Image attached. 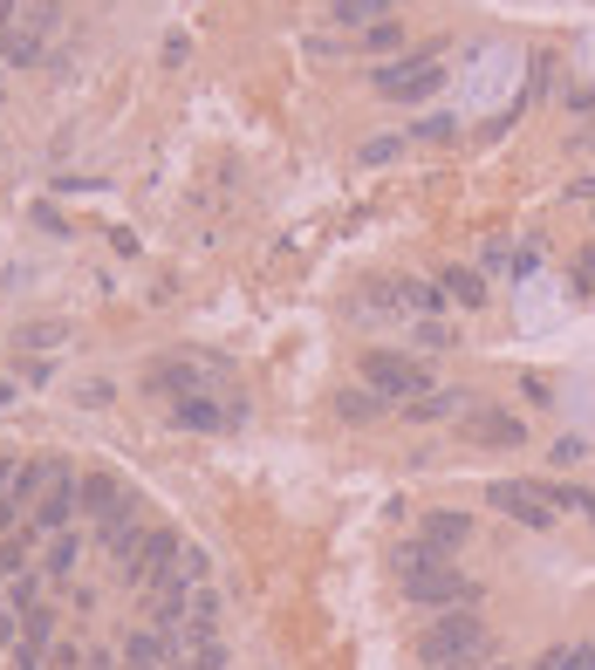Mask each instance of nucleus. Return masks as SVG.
<instances>
[{"label": "nucleus", "mask_w": 595, "mask_h": 670, "mask_svg": "<svg viewBox=\"0 0 595 670\" xmlns=\"http://www.w3.org/2000/svg\"><path fill=\"white\" fill-rule=\"evenodd\" d=\"M370 83H377L383 103H425V96L445 89V62L438 56H397V62H377Z\"/></svg>", "instance_id": "5"}, {"label": "nucleus", "mask_w": 595, "mask_h": 670, "mask_svg": "<svg viewBox=\"0 0 595 670\" xmlns=\"http://www.w3.org/2000/svg\"><path fill=\"white\" fill-rule=\"evenodd\" d=\"M418 349H425V356H445V349H452V328H445V315H438V322H418Z\"/></svg>", "instance_id": "30"}, {"label": "nucleus", "mask_w": 595, "mask_h": 670, "mask_svg": "<svg viewBox=\"0 0 595 670\" xmlns=\"http://www.w3.org/2000/svg\"><path fill=\"white\" fill-rule=\"evenodd\" d=\"M14 670H41V650H28V643H21V650H14Z\"/></svg>", "instance_id": "40"}, {"label": "nucleus", "mask_w": 595, "mask_h": 670, "mask_svg": "<svg viewBox=\"0 0 595 670\" xmlns=\"http://www.w3.org/2000/svg\"><path fill=\"white\" fill-rule=\"evenodd\" d=\"M14 14H21V8H14V0H0V35H8V28H14Z\"/></svg>", "instance_id": "42"}, {"label": "nucleus", "mask_w": 595, "mask_h": 670, "mask_svg": "<svg viewBox=\"0 0 595 670\" xmlns=\"http://www.w3.org/2000/svg\"><path fill=\"white\" fill-rule=\"evenodd\" d=\"M534 267H540V247H534V240H521V247H513V280H527Z\"/></svg>", "instance_id": "36"}, {"label": "nucleus", "mask_w": 595, "mask_h": 670, "mask_svg": "<svg viewBox=\"0 0 595 670\" xmlns=\"http://www.w3.org/2000/svg\"><path fill=\"white\" fill-rule=\"evenodd\" d=\"M431 561H445V554H431L425 540H397V554H391V569H397V582L404 575H418V569H431Z\"/></svg>", "instance_id": "24"}, {"label": "nucleus", "mask_w": 595, "mask_h": 670, "mask_svg": "<svg viewBox=\"0 0 595 670\" xmlns=\"http://www.w3.org/2000/svg\"><path fill=\"white\" fill-rule=\"evenodd\" d=\"M62 335H69L62 322H28V328H21V335H14V343H21V349H56V343H62Z\"/></svg>", "instance_id": "27"}, {"label": "nucleus", "mask_w": 595, "mask_h": 670, "mask_svg": "<svg viewBox=\"0 0 595 670\" xmlns=\"http://www.w3.org/2000/svg\"><path fill=\"white\" fill-rule=\"evenodd\" d=\"M459 431L473 438V445H486V452H521V445H527V424L513 418V410H500V404L465 410V418H459Z\"/></svg>", "instance_id": "10"}, {"label": "nucleus", "mask_w": 595, "mask_h": 670, "mask_svg": "<svg viewBox=\"0 0 595 670\" xmlns=\"http://www.w3.org/2000/svg\"><path fill=\"white\" fill-rule=\"evenodd\" d=\"M479 274H513V240H479Z\"/></svg>", "instance_id": "25"}, {"label": "nucleus", "mask_w": 595, "mask_h": 670, "mask_svg": "<svg viewBox=\"0 0 595 670\" xmlns=\"http://www.w3.org/2000/svg\"><path fill=\"white\" fill-rule=\"evenodd\" d=\"M473 657H486V615L479 609H445V615L425 623V636H418L425 670H452V663H473Z\"/></svg>", "instance_id": "1"}, {"label": "nucleus", "mask_w": 595, "mask_h": 670, "mask_svg": "<svg viewBox=\"0 0 595 670\" xmlns=\"http://www.w3.org/2000/svg\"><path fill=\"white\" fill-rule=\"evenodd\" d=\"M178 663V643L165 630H131L123 636V670H171Z\"/></svg>", "instance_id": "13"}, {"label": "nucleus", "mask_w": 595, "mask_h": 670, "mask_svg": "<svg viewBox=\"0 0 595 670\" xmlns=\"http://www.w3.org/2000/svg\"><path fill=\"white\" fill-rule=\"evenodd\" d=\"M418 540L431 554H459L465 540H473V513H459V506H431L425 521H418Z\"/></svg>", "instance_id": "12"}, {"label": "nucleus", "mask_w": 595, "mask_h": 670, "mask_svg": "<svg viewBox=\"0 0 595 670\" xmlns=\"http://www.w3.org/2000/svg\"><path fill=\"white\" fill-rule=\"evenodd\" d=\"M377 315L438 322V315H445V288H438V280H418V274H404V280H383V288H377Z\"/></svg>", "instance_id": "7"}, {"label": "nucleus", "mask_w": 595, "mask_h": 670, "mask_svg": "<svg viewBox=\"0 0 595 670\" xmlns=\"http://www.w3.org/2000/svg\"><path fill=\"white\" fill-rule=\"evenodd\" d=\"M397 0H329V21H343V28H377V21H391Z\"/></svg>", "instance_id": "22"}, {"label": "nucleus", "mask_w": 595, "mask_h": 670, "mask_svg": "<svg viewBox=\"0 0 595 670\" xmlns=\"http://www.w3.org/2000/svg\"><path fill=\"white\" fill-rule=\"evenodd\" d=\"M364 41H370V56H397L404 28H397V21H377V28H364Z\"/></svg>", "instance_id": "28"}, {"label": "nucleus", "mask_w": 595, "mask_h": 670, "mask_svg": "<svg viewBox=\"0 0 595 670\" xmlns=\"http://www.w3.org/2000/svg\"><path fill=\"white\" fill-rule=\"evenodd\" d=\"M0 650H21V609L0 602Z\"/></svg>", "instance_id": "34"}, {"label": "nucleus", "mask_w": 595, "mask_h": 670, "mask_svg": "<svg viewBox=\"0 0 595 670\" xmlns=\"http://www.w3.org/2000/svg\"><path fill=\"white\" fill-rule=\"evenodd\" d=\"M75 521H83V472H75L69 458H48V486H41V500L28 513V534L35 540H56Z\"/></svg>", "instance_id": "3"}, {"label": "nucleus", "mask_w": 595, "mask_h": 670, "mask_svg": "<svg viewBox=\"0 0 595 670\" xmlns=\"http://www.w3.org/2000/svg\"><path fill=\"white\" fill-rule=\"evenodd\" d=\"M521 397L527 404H555V383L548 376H521Z\"/></svg>", "instance_id": "37"}, {"label": "nucleus", "mask_w": 595, "mask_h": 670, "mask_svg": "<svg viewBox=\"0 0 595 670\" xmlns=\"http://www.w3.org/2000/svg\"><path fill=\"white\" fill-rule=\"evenodd\" d=\"M14 479V458H0V486H8Z\"/></svg>", "instance_id": "43"}, {"label": "nucleus", "mask_w": 595, "mask_h": 670, "mask_svg": "<svg viewBox=\"0 0 595 670\" xmlns=\"http://www.w3.org/2000/svg\"><path fill=\"white\" fill-rule=\"evenodd\" d=\"M75 404H90V410L117 404V383H110V376H103V383H96V376H90V383H75Z\"/></svg>", "instance_id": "32"}, {"label": "nucleus", "mask_w": 595, "mask_h": 670, "mask_svg": "<svg viewBox=\"0 0 595 670\" xmlns=\"http://www.w3.org/2000/svg\"><path fill=\"white\" fill-rule=\"evenodd\" d=\"M144 391L158 397V404L213 397V370H205V363H151V370H144Z\"/></svg>", "instance_id": "11"}, {"label": "nucleus", "mask_w": 595, "mask_h": 670, "mask_svg": "<svg viewBox=\"0 0 595 670\" xmlns=\"http://www.w3.org/2000/svg\"><path fill=\"white\" fill-rule=\"evenodd\" d=\"M247 410L240 404H213V397H186V404H171V424L178 431H226V424H240Z\"/></svg>", "instance_id": "14"}, {"label": "nucleus", "mask_w": 595, "mask_h": 670, "mask_svg": "<svg viewBox=\"0 0 595 670\" xmlns=\"http://www.w3.org/2000/svg\"><path fill=\"white\" fill-rule=\"evenodd\" d=\"M383 410H391V404H383L370 383H349V391H335V418H343V424H377Z\"/></svg>", "instance_id": "19"}, {"label": "nucleus", "mask_w": 595, "mask_h": 670, "mask_svg": "<svg viewBox=\"0 0 595 670\" xmlns=\"http://www.w3.org/2000/svg\"><path fill=\"white\" fill-rule=\"evenodd\" d=\"M568 199H582V205H595V171H588V178H575V186H568Z\"/></svg>", "instance_id": "39"}, {"label": "nucleus", "mask_w": 595, "mask_h": 670, "mask_svg": "<svg viewBox=\"0 0 595 670\" xmlns=\"http://www.w3.org/2000/svg\"><path fill=\"white\" fill-rule=\"evenodd\" d=\"M568 670H595V643H575V663Z\"/></svg>", "instance_id": "41"}, {"label": "nucleus", "mask_w": 595, "mask_h": 670, "mask_svg": "<svg viewBox=\"0 0 595 670\" xmlns=\"http://www.w3.org/2000/svg\"><path fill=\"white\" fill-rule=\"evenodd\" d=\"M75 561H83V534H56V540H41V561H35V569L48 575V582H69L75 575Z\"/></svg>", "instance_id": "18"}, {"label": "nucleus", "mask_w": 595, "mask_h": 670, "mask_svg": "<svg viewBox=\"0 0 595 670\" xmlns=\"http://www.w3.org/2000/svg\"><path fill=\"white\" fill-rule=\"evenodd\" d=\"M48 458H56V452H48ZM48 458H14V479L0 486V540L21 534V513H35L41 486H48Z\"/></svg>", "instance_id": "8"}, {"label": "nucleus", "mask_w": 595, "mask_h": 670, "mask_svg": "<svg viewBox=\"0 0 595 670\" xmlns=\"http://www.w3.org/2000/svg\"><path fill=\"white\" fill-rule=\"evenodd\" d=\"M356 383H370L391 410H404V404L431 397V363H425V356H404V349H364Z\"/></svg>", "instance_id": "2"}, {"label": "nucleus", "mask_w": 595, "mask_h": 670, "mask_svg": "<svg viewBox=\"0 0 595 670\" xmlns=\"http://www.w3.org/2000/svg\"><path fill=\"white\" fill-rule=\"evenodd\" d=\"M465 404H473L465 391H431V397H418V404H404V418H410V424H445V418H459Z\"/></svg>", "instance_id": "21"}, {"label": "nucleus", "mask_w": 595, "mask_h": 670, "mask_svg": "<svg viewBox=\"0 0 595 670\" xmlns=\"http://www.w3.org/2000/svg\"><path fill=\"white\" fill-rule=\"evenodd\" d=\"M391 158H404V137H370L356 151V165H391Z\"/></svg>", "instance_id": "29"}, {"label": "nucleus", "mask_w": 595, "mask_h": 670, "mask_svg": "<svg viewBox=\"0 0 595 670\" xmlns=\"http://www.w3.org/2000/svg\"><path fill=\"white\" fill-rule=\"evenodd\" d=\"M41 588H48V575H41V569H21V575L8 582V596H0V602H8V609H21V615H28V609L41 602Z\"/></svg>", "instance_id": "23"}, {"label": "nucleus", "mask_w": 595, "mask_h": 670, "mask_svg": "<svg viewBox=\"0 0 595 670\" xmlns=\"http://www.w3.org/2000/svg\"><path fill=\"white\" fill-rule=\"evenodd\" d=\"M178 554H186V534H178V527H151L144 554H138V569L123 575V582H151V575H165V569H171Z\"/></svg>", "instance_id": "15"}, {"label": "nucleus", "mask_w": 595, "mask_h": 670, "mask_svg": "<svg viewBox=\"0 0 595 670\" xmlns=\"http://www.w3.org/2000/svg\"><path fill=\"white\" fill-rule=\"evenodd\" d=\"M48 35H56V8H21L14 14V28L0 35V62L8 69H28V62H41V48H48Z\"/></svg>", "instance_id": "9"}, {"label": "nucleus", "mask_w": 595, "mask_h": 670, "mask_svg": "<svg viewBox=\"0 0 595 670\" xmlns=\"http://www.w3.org/2000/svg\"><path fill=\"white\" fill-rule=\"evenodd\" d=\"M404 596L418 602V609H431V615H445V609H479V602H486V588H479L473 575H459L452 561H431V569L404 575Z\"/></svg>", "instance_id": "4"}, {"label": "nucleus", "mask_w": 595, "mask_h": 670, "mask_svg": "<svg viewBox=\"0 0 595 670\" xmlns=\"http://www.w3.org/2000/svg\"><path fill=\"white\" fill-rule=\"evenodd\" d=\"M452 131H459L452 117H425V123H418V131H410V137H418V144H438V137H452Z\"/></svg>", "instance_id": "35"}, {"label": "nucleus", "mask_w": 595, "mask_h": 670, "mask_svg": "<svg viewBox=\"0 0 595 670\" xmlns=\"http://www.w3.org/2000/svg\"><path fill=\"white\" fill-rule=\"evenodd\" d=\"M48 663H56V670H75L83 657H75V643H56V650H48Z\"/></svg>", "instance_id": "38"}, {"label": "nucleus", "mask_w": 595, "mask_h": 670, "mask_svg": "<svg viewBox=\"0 0 595 670\" xmlns=\"http://www.w3.org/2000/svg\"><path fill=\"white\" fill-rule=\"evenodd\" d=\"M568 663H575V643H555V650H540L527 670H568Z\"/></svg>", "instance_id": "33"}, {"label": "nucleus", "mask_w": 595, "mask_h": 670, "mask_svg": "<svg viewBox=\"0 0 595 670\" xmlns=\"http://www.w3.org/2000/svg\"><path fill=\"white\" fill-rule=\"evenodd\" d=\"M131 500H138V493H131L117 472H83V513H90V521H110V513L131 506Z\"/></svg>", "instance_id": "16"}, {"label": "nucleus", "mask_w": 595, "mask_h": 670, "mask_svg": "<svg viewBox=\"0 0 595 670\" xmlns=\"http://www.w3.org/2000/svg\"><path fill=\"white\" fill-rule=\"evenodd\" d=\"M568 280H575V295H595V240L575 253V267H568Z\"/></svg>", "instance_id": "31"}, {"label": "nucleus", "mask_w": 595, "mask_h": 670, "mask_svg": "<svg viewBox=\"0 0 595 670\" xmlns=\"http://www.w3.org/2000/svg\"><path fill=\"white\" fill-rule=\"evenodd\" d=\"M548 493H555V506H568V513H582V521L595 527V493H588V486H548Z\"/></svg>", "instance_id": "26"}, {"label": "nucleus", "mask_w": 595, "mask_h": 670, "mask_svg": "<svg viewBox=\"0 0 595 670\" xmlns=\"http://www.w3.org/2000/svg\"><path fill=\"white\" fill-rule=\"evenodd\" d=\"M486 506L507 513L513 527H540V534L555 527V493L540 479H493V486H486Z\"/></svg>", "instance_id": "6"}, {"label": "nucleus", "mask_w": 595, "mask_h": 670, "mask_svg": "<svg viewBox=\"0 0 595 670\" xmlns=\"http://www.w3.org/2000/svg\"><path fill=\"white\" fill-rule=\"evenodd\" d=\"M56 623H62V609H56V602H35L28 615H21V643L48 657V650H56V643H62V636H56Z\"/></svg>", "instance_id": "20"}, {"label": "nucleus", "mask_w": 595, "mask_h": 670, "mask_svg": "<svg viewBox=\"0 0 595 670\" xmlns=\"http://www.w3.org/2000/svg\"><path fill=\"white\" fill-rule=\"evenodd\" d=\"M431 280H438V288H445V301H452V308H486V274H479V267H465V261H445V267H438Z\"/></svg>", "instance_id": "17"}, {"label": "nucleus", "mask_w": 595, "mask_h": 670, "mask_svg": "<svg viewBox=\"0 0 595 670\" xmlns=\"http://www.w3.org/2000/svg\"><path fill=\"white\" fill-rule=\"evenodd\" d=\"M486 670H507V663H486Z\"/></svg>", "instance_id": "44"}]
</instances>
